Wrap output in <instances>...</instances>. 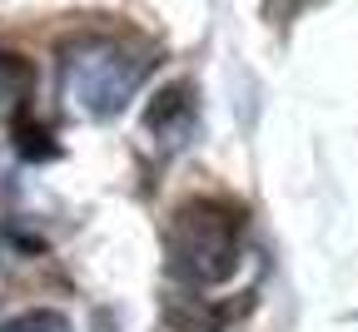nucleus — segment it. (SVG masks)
I'll use <instances>...</instances> for the list:
<instances>
[{"mask_svg":"<svg viewBox=\"0 0 358 332\" xmlns=\"http://www.w3.org/2000/svg\"><path fill=\"white\" fill-rule=\"evenodd\" d=\"M0 105H6L10 124L35 110V70L20 55H0Z\"/></svg>","mask_w":358,"mask_h":332,"instance_id":"nucleus-5","label":"nucleus"},{"mask_svg":"<svg viewBox=\"0 0 358 332\" xmlns=\"http://www.w3.org/2000/svg\"><path fill=\"white\" fill-rule=\"evenodd\" d=\"M244 253V209L224 199H194L174 209L164 228V268L185 288L229 282Z\"/></svg>","mask_w":358,"mask_h":332,"instance_id":"nucleus-1","label":"nucleus"},{"mask_svg":"<svg viewBox=\"0 0 358 332\" xmlns=\"http://www.w3.org/2000/svg\"><path fill=\"white\" fill-rule=\"evenodd\" d=\"M194 129H199V94H194V84H185V80L164 84L150 100V110H145V134L159 149H185L194 139Z\"/></svg>","mask_w":358,"mask_h":332,"instance_id":"nucleus-3","label":"nucleus"},{"mask_svg":"<svg viewBox=\"0 0 358 332\" xmlns=\"http://www.w3.org/2000/svg\"><path fill=\"white\" fill-rule=\"evenodd\" d=\"M0 332H70V317L55 312V308H30V312H15L0 322Z\"/></svg>","mask_w":358,"mask_h":332,"instance_id":"nucleus-6","label":"nucleus"},{"mask_svg":"<svg viewBox=\"0 0 358 332\" xmlns=\"http://www.w3.org/2000/svg\"><path fill=\"white\" fill-rule=\"evenodd\" d=\"M150 65H155V55L145 45L90 35V40H75L60 60V94L85 119H115L134 100V89L145 84Z\"/></svg>","mask_w":358,"mask_h":332,"instance_id":"nucleus-2","label":"nucleus"},{"mask_svg":"<svg viewBox=\"0 0 358 332\" xmlns=\"http://www.w3.org/2000/svg\"><path fill=\"white\" fill-rule=\"evenodd\" d=\"M249 303L239 308H209L199 298H164V322L174 332H224V322H234Z\"/></svg>","mask_w":358,"mask_h":332,"instance_id":"nucleus-4","label":"nucleus"}]
</instances>
